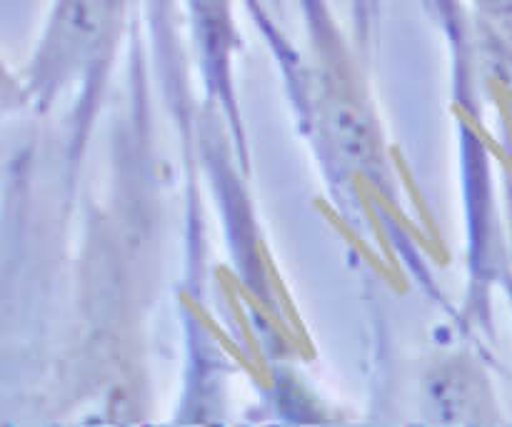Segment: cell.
I'll list each match as a JSON object with an SVG mask.
<instances>
[{"instance_id":"cell-1","label":"cell","mask_w":512,"mask_h":427,"mask_svg":"<svg viewBox=\"0 0 512 427\" xmlns=\"http://www.w3.org/2000/svg\"><path fill=\"white\" fill-rule=\"evenodd\" d=\"M123 0H58L38 63L40 78L58 80L95 63L108 48Z\"/></svg>"},{"instance_id":"cell-2","label":"cell","mask_w":512,"mask_h":427,"mask_svg":"<svg viewBox=\"0 0 512 427\" xmlns=\"http://www.w3.org/2000/svg\"><path fill=\"white\" fill-rule=\"evenodd\" d=\"M325 133L340 155L358 168H373L380 158V135L360 100L340 90L323 108Z\"/></svg>"},{"instance_id":"cell-3","label":"cell","mask_w":512,"mask_h":427,"mask_svg":"<svg viewBox=\"0 0 512 427\" xmlns=\"http://www.w3.org/2000/svg\"><path fill=\"white\" fill-rule=\"evenodd\" d=\"M435 398L440 400V408L445 410V415H450L453 420H463L465 415H470V373L453 370V373L445 375L440 380Z\"/></svg>"}]
</instances>
